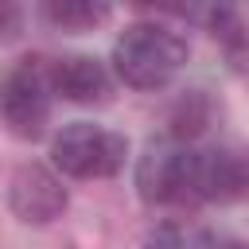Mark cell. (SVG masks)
<instances>
[{
  "label": "cell",
  "instance_id": "cell-14",
  "mask_svg": "<svg viewBox=\"0 0 249 249\" xmlns=\"http://www.w3.org/2000/svg\"><path fill=\"white\" fill-rule=\"evenodd\" d=\"M218 249H249L245 241H226V245H218Z\"/></svg>",
  "mask_w": 249,
  "mask_h": 249
},
{
  "label": "cell",
  "instance_id": "cell-5",
  "mask_svg": "<svg viewBox=\"0 0 249 249\" xmlns=\"http://www.w3.org/2000/svg\"><path fill=\"white\" fill-rule=\"evenodd\" d=\"M191 152L171 144H148L136 167V191L144 202H191Z\"/></svg>",
  "mask_w": 249,
  "mask_h": 249
},
{
  "label": "cell",
  "instance_id": "cell-6",
  "mask_svg": "<svg viewBox=\"0 0 249 249\" xmlns=\"http://www.w3.org/2000/svg\"><path fill=\"white\" fill-rule=\"evenodd\" d=\"M8 206L27 226H47L66 210V187L43 163H23L8 183Z\"/></svg>",
  "mask_w": 249,
  "mask_h": 249
},
{
  "label": "cell",
  "instance_id": "cell-2",
  "mask_svg": "<svg viewBox=\"0 0 249 249\" xmlns=\"http://www.w3.org/2000/svg\"><path fill=\"white\" fill-rule=\"evenodd\" d=\"M124 156H128L124 136H117L109 128H97V124H86V121L66 124L51 144L54 167L70 179H109V175L121 171Z\"/></svg>",
  "mask_w": 249,
  "mask_h": 249
},
{
  "label": "cell",
  "instance_id": "cell-4",
  "mask_svg": "<svg viewBox=\"0 0 249 249\" xmlns=\"http://www.w3.org/2000/svg\"><path fill=\"white\" fill-rule=\"evenodd\" d=\"M191 202H241L249 198V148L191 152Z\"/></svg>",
  "mask_w": 249,
  "mask_h": 249
},
{
  "label": "cell",
  "instance_id": "cell-11",
  "mask_svg": "<svg viewBox=\"0 0 249 249\" xmlns=\"http://www.w3.org/2000/svg\"><path fill=\"white\" fill-rule=\"evenodd\" d=\"M237 31H241V27H237ZM237 31L226 35V47H230V62H233V70L249 78V35H237Z\"/></svg>",
  "mask_w": 249,
  "mask_h": 249
},
{
  "label": "cell",
  "instance_id": "cell-3",
  "mask_svg": "<svg viewBox=\"0 0 249 249\" xmlns=\"http://www.w3.org/2000/svg\"><path fill=\"white\" fill-rule=\"evenodd\" d=\"M51 117V93L43 74L31 66V58L16 62L4 78H0V121L8 124L12 136L19 140H35L43 136Z\"/></svg>",
  "mask_w": 249,
  "mask_h": 249
},
{
  "label": "cell",
  "instance_id": "cell-7",
  "mask_svg": "<svg viewBox=\"0 0 249 249\" xmlns=\"http://www.w3.org/2000/svg\"><path fill=\"white\" fill-rule=\"evenodd\" d=\"M51 86L54 93H62L66 101L74 105H93V101H105L109 93V74L97 58L89 54H66V58H54L51 66Z\"/></svg>",
  "mask_w": 249,
  "mask_h": 249
},
{
  "label": "cell",
  "instance_id": "cell-13",
  "mask_svg": "<svg viewBox=\"0 0 249 249\" xmlns=\"http://www.w3.org/2000/svg\"><path fill=\"white\" fill-rule=\"evenodd\" d=\"M128 4H136V8H156V4H167V0H128Z\"/></svg>",
  "mask_w": 249,
  "mask_h": 249
},
{
  "label": "cell",
  "instance_id": "cell-10",
  "mask_svg": "<svg viewBox=\"0 0 249 249\" xmlns=\"http://www.w3.org/2000/svg\"><path fill=\"white\" fill-rule=\"evenodd\" d=\"M206 121H210V101L202 93H187L171 113V136H187L191 140V136H198L206 128Z\"/></svg>",
  "mask_w": 249,
  "mask_h": 249
},
{
  "label": "cell",
  "instance_id": "cell-8",
  "mask_svg": "<svg viewBox=\"0 0 249 249\" xmlns=\"http://www.w3.org/2000/svg\"><path fill=\"white\" fill-rule=\"evenodd\" d=\"M43 16L62 31H93L109 19V0H39Z\"/></svg>",
  "mask_w": 249,
  "mask_h": 249
},
{
  "label": "cell",
  "instance_id": "cell-12",
  "mask_svg": "<svg viewBox=\"0 0 249 249\" xmlns=\"http://www.w3.org/2000/svg\"><path fill=\"white\" fill-rule=\"evenodd\" d=\"M23 23V8L19 0H0V39H16Z\"/></svg>",
  "mask_w": 249,
  "mask_h": 249
},
{
  "label": "cell",
  "instance_id": "cell-9",
  "mask_svg": "<svg viewBox=\"0 0 249 249\" xmlns=\"http://www.w3.org/2000/svg\"><path fill=\"white\" fill-rule=\"evenodd\" d=\"M144 249H210V237L191 222H163L144 237Z\"/></svg>",
  "mask_w": 249,
  "mask_h": 249
},
{
  "label": "cell",
  "instance_id": "cell-1",
  "mask_svg": "<svg viewBox=\"0 0 249 249\" xmlns=\"http://www.w3.org/2000/svg\"><path fill=\"white\" fill-rule=\"evenodd\" d=\"M187 62V43L156 23H136L113 43V66L124 86L132 89H160L167 86Z\"/></svg>",
  "mask_w": 249,
  "mask_h": 249
}]
</instances>
